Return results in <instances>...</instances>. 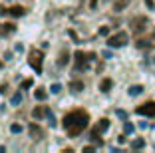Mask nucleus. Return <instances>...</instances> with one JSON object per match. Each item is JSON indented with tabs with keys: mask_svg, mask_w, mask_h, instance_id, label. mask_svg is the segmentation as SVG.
Masks as SVG:
<instances>
[{
	"mask_svg": "<svg viewBox=\"0 0 155 153\" xmlns=\"http://www.w3.org/2000/svg\"><path fill=\"white\" fill-rule=\"evenodd\" d=\"M64 129L70 137H78L90 123V113L84 111V109H76V111H70L64 115Z\"/></svg>",
	"mask_w": 155,
	"mask_h": 153,
	"instance_id": "nucleus-1",
	"label": "nucleus"
},
{
	"mask_svg": "<svg viewBox=\"0 0 155 153\" xmlns=\"http://www.w3.org/2000/svg\"><path fill=\"white\" fill-rule=\"evenodd\" d=\"M28 64H30V68L36 72V76H40L42 70H44V52L32 48V50H30V54H28Z\"/></svg>",
	"mask_w": 155,
	"mask_h": 153,
	"instance_id": "nucleus-2",
	"label": "nucleus"
},
{
	"mask_svg": "<svg viewBox=\"0 0 155 153\" xmlns=\"http://www.w3.org/2000/svg\"><path fill=\"white\" fill-rule=\"evenodd\" d=\"M74 58H76V70L80 72V70H87L90 62L96 60V54L94 52H82V50H78L76 54H74Z\"/></svg>",
	"mask_w": 155,
	"mask_h": 153,
	"instance_id": "nucleus-3",
	"label": "nucleus"
},
{
	"mask_svg": "<svg viewBox=\"0 0 155 153\" xmlns=\"http://www.w3.org/2000/svg\"><path fill=\"white\" fill-rule=\"evenodd\" d=\"M107 129H110V119H105V117H104V119H100V123H97V125L94 127V129H91V133H90V139L94 141V143L101 145L104 141L100 139V135L104 133V131H107Z\"/></svg>",
	"mask_w": 155,
	"mask_h": 153,
	"instance_id": "nucleus-4",
	"label": "nucleus"
},
{
	"mask_svg": "<svg viewBox=\"0 0 155 153\" xmlns=\"http://www.w3.org/2000/svg\"><path fill=\"white\" fill-rule=\"evenodd\" d=\"M125 44H127V34H125V32H117V34L107 38V46H110V48H121V46H125Z\"/></svg>",
	"mask_w": 155,
	"mask_h": 153,
	"instance_id": "nucleus-5",
	"label": "nucleus"
},
{
	"mask_svg": "<svg viewBox=\"0 0 155 153\" xmlns=\"http://www.w3.org/2000/svg\"><path fill=\"white\" fill-rule=\"evenodd\" d=\"M135 113H139V115H147V117H155V101H145V104L137 105Z\"/></svg>",
	"mask_w": 155,
	"mask_h": 153,
	"instance_id": "nucleus-6",
	"label": "nucleus"
},
{
	"mask_svg": "<svg viewBox=\"0 0 155 153\" xmlns=\"http://www.w3.org/2000/svg\"><path fill=\"white\" fill-rule=\"evenodd\" d=\"M147 24H149V20H147L145 16H135V18L131 20V32L133 34H139V32H143L147 28Z\"/></svg>",
	"mask_w": 155,
	"mask_h": 153,
	"instance_id": "nucleus-7",
	"label": "nucleus"
},
{
	"mask_svg": "<svg viewBox=\"0 0 155 153\" xmlns=\"http://www.w3.org/2000/svg\"><path fill=\"white\" fill-rule=\"evenodd\" d=\"M28 131H30V137H32L34 141H40L42 137H44V129H42L40 125H36V123H30Z\"/></svg>",
	"mask_w": 155,
	"mask_h": 153,
	"instance_id": "nucleus-8",
	"label": "nucleus"
},
{
	"mask_svg": "<svg viewBox=\"0 0 155 153\" xmlns=\"http://www.w3.org/2000/svg\"><path fill=\"white\" fill-rule=\"evenodd\" d=\"M16 32V26L14 24H0V38L2 36H10V34H14Z\"/></svg>",
	"mask_w": 155,
	"mask_h": 153,
	"instance_id": "nucleus-9",
	"label": "nucleus"
},
{
	"mask_svg": "<svg viewBox=\"0 0 155 153\" xmlns=\"http://www.w3.org/2000/svg\"><path fill=\"white\" fill-rule=\"evenodd\" d=\"M48 113H50V109L44 108V105H40V108H34L32 115L36 117V119H42V117H48Z\"/></svg>",
	"mask_w": 155,
	"mask_h": 153,
	"instance_id": "nucleus-10",
	"label": "nucleus"
},
{
	"mask_svg": "<svg viewBox=\"0 0 155 153\" xmlns=\"http://www.w3.org/2000/svg\"><path fill=\"white\" fill-rule=\"evenodd\" d=\"M8 14L14 16V18H20V16L26 14V8H22V6H12V8H8Z\"/></svg>",
	"mask_w": 155,
	"mask_h": 153,
	"instance_id": "nucleus-11",
	"label": "nucleus"
},
{
	"mask_svg": "<svg viewBox=\"0 0 155 153\" xmlns=\"http://www.w3.org/2000/svg\"><path fill=\"white\" fill-rule=\"evenodd\" d=\"M111 86H114V81H111L110 78H105V80H101V84H100V90L104 91V94H107V91L111 90Z\"/></svg>",
	"mask_w": 155,
	"mask_h": 153,
	"instance_id": "nucleus-12",
	"label": "nucleus"
},
{
	"mask_svg": "<svg viewBox=\"0 0 155 153\" xmlns=\"http://www.w3.org/2000/svg\"><path fill=\"white\" fill-rule=\"evenodd\" d=\"M68 60H70L68 50H62V52H60V58H58V66H62V68H64L66 64H68Z\"/></svg>",
	"mask_w": 155,
	"mask_h": 153,
	"instance_id": "nucleus-13",
	"label": "nucleus"
},
{
	"mask_svg": "<svg viewBox=\"0 0 155 153\" xmlns=\"http://www.w3.org/2000/svg\"><path fill=\"white\" fill-rule=\"evenodd\" d=\"M34 98L40 99V101H44V99L48 98V91H46L44 88H36V90H34Z\"/></svg>",
	"mask_w": 155,
	"mask_h": 153,
	"instance_id": "nucleus-14",
	"label": "nucleus"
},
{
	"mask_svg": "<svg viewBox=\"0 0 155 153\" xmlns=\"http://www.w3.org/2000/svg\"><path fill=\"white\" fill-rule=\"evenodd\" d=\"M135 44H137V48H141V50H149V48H153V42L143 40V38H141V40H137Z\"/></svg>",
	"mask_w": 155,
	"mask_h": 153,
	"instance_id": "nucleus-15",
	"label": "nucleus"
},
{
	"mask_svg": "<svg viewBox=\"0 0 155 153\" xmlns=\"http://www.w3.org/2000/svg\"><path fill=\"white\" fill-rule=\"evenodd\" d=\"M70 90L72 91H82L84 90V81H72V84H70Z\"/></svg>",
	"mask_w": 155,
	"mask_h": 153,
	"instance_id": "nucleus-16",
	"label": "nucleus"
},
{
	"mask_svg": "<svg viewBox=\"0 0 155 153\" xmlns=\"http://www.w3.org/2000/svg\"><path fill=\"white\" fill-rule=\"evenodd\" d=\"M127 2H129V0H117V2L114 4V10H115V12H119L121 8H125V6H127Z\"/></svg>",
	"mask_w": 155,
	"mask_h": 153,
	"instance_id": "nucleus-17",
	"label": "nucleus"
},
{
	"mask_svg": "<svg viewBox=\"0 0 155 153\" xmlns=\"http://www.w3.org/2000/svg\"><path fill=\"white\" fill-rule=\"evenodd\" d=\"M127 91H129V95H139L143 91V86H131Z\"/></svg>",
	"mask_w": 155,
	"mask_h": 153,
	"instance_id": "nucleus-18",
	"label": "nucleus"
},
{
	"mask_svg": "<svg viewBox=\"0 0 155 153\" xmlns=\"http://www.w3.org/2000/svg\"><path fill=\"white\" fill-rule=\"evenodd\" d=\"M143 147H145V141H143V139L131 141V149H143Z\"/></svg>",
	"mask_w": 155,
	"mask_h": 153,
	"instance_id": "nucleus-19",
	"label": "nucleus"
},
{
	"mask_svg": "<svg viewBox=\"0 0 155 153\" xmlns=\"http://www.w3.org/2000/svg\"><path fill=\"white\" fill-rule=\"evenodd\" d=\"M123 133H125V135L133 133V123H129V121H125V123H123Z\"/></svg>",
	"mask_w": 155,
	"mask_h": 153,
	"instance_id": "nucleus-20",
	"label": "nucleus"
},
{
	"mask_svg": "<svg viewBox=\"0 0 155 153\" xmlns=\"http://www.w3.org/2000/svg\"><path fill=\"white\" fill-rule=\"evenodd\" d=\"M20 101H22V94L18 91V94H14V98H12V105H18Z\"/></svg>",
	"mask_w": 155,
	"mask_h": 153,
	"instance_id": "nucleus-21",
	"label": "nucleus"
},
{
	"mask_svg": "<svg viewBox=\"0 0 155 153\" xmlns=\"http://www.w3.org/2000/svg\"><path fill=\"white\" fill-rule=\"evenodd\" d=\"M48 123H50V127H56V125H58V123H56V117H54V113H48Z\"/></svg>",
	"mask_w": 155,
	"mask_h": 153,
	"instance_id": "nucleus-22",
	"label": "nucleus"
},
{
	"mask_svg": "<svg viewBox=\"0 0 155 153\" xmlns=\"http://www.w3.org/2000/svg\"><path fill=\"white\" fill-rule=\"evenodd\" d=\"M10 131H12V133H20V131H22V125H18V123H14V125L10 127Z\"/></svg>",
	"mask_w": 155,
	"mask_h": 153,
	"instance_id": "nucleus-23",
	"label": "nucleus"
},
{
	"mask_svg": "<svg viewBox=\"0 0 155 153\" xmlns=\"http://www.w3.org/2000/svg\"><path fill=\"white\" fill-rule=\"evenodd\" d=\"M107 34H110V28H107V26H101L100 28V36H107Z\"/></svg>",
	"mask_w": 155,
	"mask_h": 153,
	"instance_id": "nucleus-24",
	"label": "nucleus"
},
{
	"mask_svg": "<svg viewBox=\"0 0 155 153\" xmlns=\"http://www.w3.org/2000/svg\"><path fill=\"white\" fill-rule=\"evenodd\" d=\"M60 91H62V86H60V84H54V86H52V94H60Z\"/></svg>",
	"mask_w": 155,
	"mask_h": 153,
	"instance_id": "nucleus-25",
	"label": "nucleus"
},
{
	"mask_svg": "<svg viewBox=\"0 0 155 153\" xmlns=\"http://www.w3.org/2000/svg\"><path fill=\"white\" fill-rule=\"evenodd\" d=\"M115 113H117V117H121V119H125V117H127V113L123 111V109H117Z\"/></svg>",
	"mask_w": 155,
	"mask_h": 153,
	"instance_id": "nucleus-26",
	"label": "nucleus"
},
{
	"mask_svg": "<svg viewBox=\"0 0 155 153\" xmlns=\"http://www.w3.org/2000/svg\"><path fill=\"white\" fill-rule=\"evenodd\" d=\"M30 86H32V80H24V84H22L24 90H26V88H30Z\"/></svg>",
	"mask_w": 155,
	"mask_h": 153,
	"instance_id": "nucleus-27",
	"label": "nucleus"
},
{
	"mask_svg": "<svg viewBox=\"0 0 155 153\" xmlns=\"http://www.w3.org/2000/svg\"><path fill=\"white\" fill-rule=\"evenodd\" d=\"M8 14V8H4V6H0V16H6Z\"/></svg>",
	"mask_w": 155,
	"mask_h": 153,
	"instance_id": "nucleus-28",
	"label": "nucleus"
},
{
	"mask_svg": "<svg viewBox=\"0 0 155 153\" xmlns=\"http://www.w3.org/2000/svg\"><path fill=\"white\" fill-rule=\"evenodd\" d=\"M101 56H104L105 60H110V58H111V52H110V50H105V52H104V54H101Z\"/></svg>",
	"mask_w": 155,
	"mask_h": 153,
	"instance_id": "nucleus-29",
	"label": "nucleus"
},
{
	"mask_svg": "<svg viewBox=\"0 0 155 153\" xmlns=\"http://www.w3.org/2000/svg\"><path fill=\"white\" fill-rule=\"evenodd\" d=\"M145 4H147V8H153V6H155L153 0H145Z\"/></svg>",
	"mask_w": 155,
	"mask_h": 153,
	"instance_id": "nucleus-30",
	"label": "nucleus"
},
{
	"mask_svg": "<svg viewBox=\"0 0 155 153\" xmlns=\"http://www.w3.org/2000/svg\"><path fill=\"white\" fill-rule=\"evenodd\" d=\"M6 88H8L6 84H0V94H4V91H6Z\"/></svg>",
	"mask_w": 155,
	"mask_h": 153,
	"instance_id": "nucleus-31",
	"label": "nucleus"
},
{
	"mask_svg": "<svg viewBox=\"0 0 155 153\" xmlns=\"http://www.w3.org/2000/svg\"><path fill=\"white\" fill-rule=\"evenodd\" d=\"M0 151H6V149H4V147H2V145H0Z\"/></svg>",
	"mask_w": 155,
	"mask_h": 153,
	"instance_id": "nucleus-32",
	"label": "nucleus"
},
{
	"mask_svg": "<svg viewBox=\"0 0 155 153\" xmlns=\"http://www.w3.org/2000/svg\"><path fill=\"white\" fill-rule=\"evenodd\" d=\"M153 40H155V32H153Z\"/></svg>",
	"mask_w": 155,
	"mask_h": 153,
	"instance_id": "nucleus-33",
	"label": "nucleus"
},
{
	"mask_svg": "<svg viewBox=\"0 0 155 153\" xmlns=\"http://www.w3.org/2000/svg\"><path fill=\"white\" fill-rule=\"evenodd\" d=\"M0 66H2V64H0Z\"/></svg>",
	"mask_w": 155,
	"mask_h": 153,
	"instance_id": "nucleus-34",
	"label": "nucleus"
}]
</instances>
